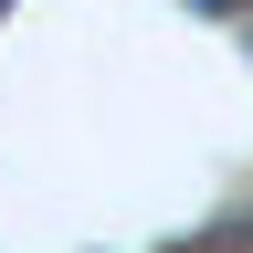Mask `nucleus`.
Listing matches in <instances>:
<instances>
[{"mask_svg": "<svg viewBox=\"0 0 253 253\" xmlns=\"http://www.w3.org/2000/svg\"><path fill=\"white\" fill-rule=\"evenodd\" d=\"M0 11H11V0H0Z\"/></svg>", "mask_w": 253, "mask_h": 253, "instance_id": "f257e3e1", "label": "nucleus"}]
</instances>
